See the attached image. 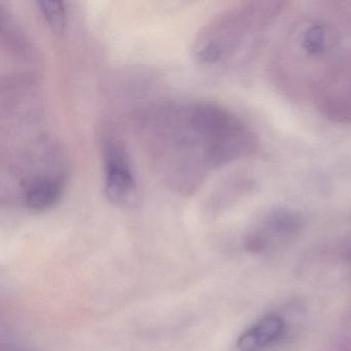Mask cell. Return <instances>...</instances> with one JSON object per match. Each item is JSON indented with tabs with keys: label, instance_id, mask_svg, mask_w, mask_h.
Segmentation results:
<instances>
[{
	"label": "cell",
	"instance_id": "6da1fadb",
	"mask_svg": "<svg viewBox=\"0 0 351 351\" xmlns=\"http://www.w3.org/2000/svg\"><path fill=\"white\" fill-rule=\"evenodd\" d=\"M138 134L158 176L180 194H193L221 168L256 155V133L219 104L168 101L139 116Z\"/></svg>",
	"mask_w": 351,
	"mask_h": 351
},
{
	"label": "cell",
	"instance_id": "7a4b0ae2",
	"mask_svg": "<svg viewBox=\"0 0 351 351\" xmlns=\"http://www.w3.org/2000/svg\"><path fill=\"white\" fill-rule=\"evenodd\" d=\"M342 32L317 8V12L298 18L277 43L269 77L287 99L303 101L312 94L324 73L342 51Z\"/></svg>",
	"mask_w": 351,
	"mask_h": 351
},
{
	"label": "cell",
	"instance_id": "3957f363",
	"mask_svg": "<svg viewBox=\"0 0 351 351\" xmlns=\"http://www.w3.org/2000/svg\"><path fill=\"white\" fill-rule=\"evenodd\" d=\"M287 3L250 0L215 15L195 40L193 56L207 71L226 73L245 66L256 56Z\"/></svg>",
	"mask_w": 351,
	"mask_h": 351
},
{
	"label": "cell",
	"instance_id": "277c9868",
	"mask_svg": "<svg viewBox=\"0 0 351 351\" xmlns=\"http://www.w3.org/2000/svg\"><path fill=\"white\" fill-rule=\"evenodd\" d=\"M104 189L108 200L120 208L138 204L139 186L124 141L114 133H106L101 141Z\"/></svg>",
	"mask_w": 351,
	"mask_h": 351
},
{
	"label": "cell",
	"instance_id": "5b68a950",
	"mask_svg": "<svg viewBox=\"0 0 351 351\" xmlns=\"http://www.w3.org/2000/svg\"><path fill=\"white\" fill-rule=\"evenodd\" d=\"M310 100L326 120L351 125V50L340 53L316 86Z\"/></svg>",
	"mask_w": 351,
	"mask_h": 351
},
{
	"label": "cell",
	"instance_id": "8992f818",
	"mask_svg": "<svg viewBox=\"0 0 351 351\" xmlns=\"http://www.w3.org/2000/svg\"><path fill=\"white\" fill-rule=\"evenodd\" d=\"M303 219L301 213L287 206H276L267 210L250 232V242L252 245H263L268 240L295 235L301 230Z\"/></svg>",
	"mask_w": 351,
	"mask_h": 351
},
{
	"label": "cell",
	"instance_id": "52a82bcc",
	"mask_svg": "<svg viewBox=\"0 0 351 351\" xmlns=\"http://www.w3.org/2000/svg\"><path fill=\"white\" fill-rule=\"evenodd\" d=\"M285 332V322L277 315H267L244 330L237 340L240 351H261L278 342Z\"/></svg>",
	"mask_w": 351,
	"mask_h": 351
},
{
	"label": "cell",
	"instance_id": "ba28073f",
	"mask_svg": "<svg viewBox=\"0 0 351 351\" xmlns=\"http://www.w3.org/2000/svg\"><path fill=\"white\" fill-rule=\"evenodd\" d=\"M38 11L42 16L47 25L56 34H63L66 29L69 16L67 8L61 1H50V0H40L36 3Z\"/></svg>",
	"mask_w": 351,
	"mask_h": 351
}]
</instances>
